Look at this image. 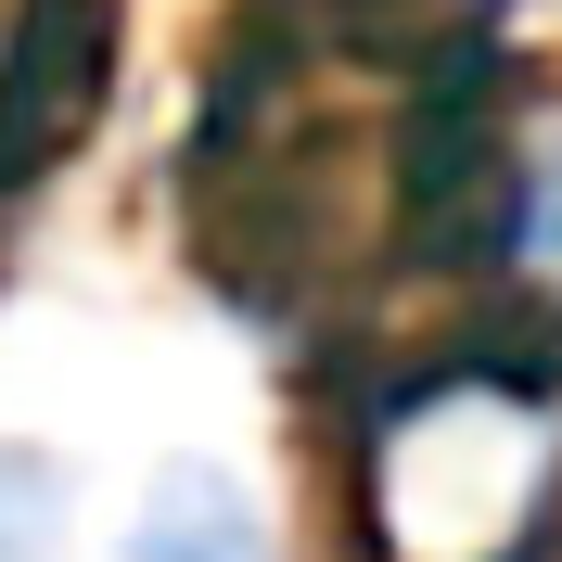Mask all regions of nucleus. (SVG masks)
<instances>
[{"instance_id": "obj_1", "label": "nucleus", "mask_w": 562, "mask_h": 562, "mask_svg": "<svg viewBox=\"0 0 562 562\" xmlns=\"http://www.w3.org/2000/svg\"><path fill=\"white\" fill-rule=\"evenodd\" d=\"M115 562H281V525H269V498H256L231 460H167V473L140 486Z\"/></svg>"}, {"instance_id": "obj_4", "label": "nucleus", "mask_w": 562, "mask_h": 562, "mask_svg": "<svg viewBox=\"0 0 562 562\" xmlns=\"http://www.w3.org/2000/svg\"><path fill=\"white\" fill-rule=\"evenodd\" d=\"M498 13H512V0H498Z\"/></svg>"}, {"instance_id": "obj_3", "label": "nucleus", "mask_w": 562, "mask_h": 562, "mask_svg": "<svg viewBox=\"0 0 562 562\" xmlns=\"http://www.w3.org/2000/svg\"><path fill=\"white\" fill-rule=\"evenodd\" d=\"M498 256H525V269L562 281V140L525 167V192H512V231H498Z\"/></svg>"}, {"instance_id": "obj_2", "label": "nucleus", "mask_w": 562, "mask_h": 562, "mask_svg": "<svg viewBox=\"0 0 562 562\" xmlns=\"http://www.w3.org/2000/svg\"><path fill=\"white\" fill-rule=\"evenodd\" d=\"M65 550V473L38 448H0V562H52Z\"/></svg>"}]
</instances>
